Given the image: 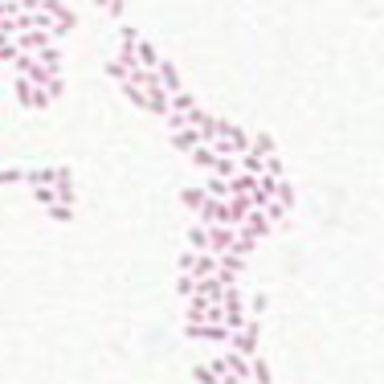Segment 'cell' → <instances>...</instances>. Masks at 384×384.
I'll return each mask as SVG.
<instances>
[{
	"label": "cell",
	"instance_id": "cell-1",
	"mask_svg": "<svg viewBox=\"0 0 384 384\" xmlns=\"http://www.w3.org/2000/svg\"><path fill=\"white\" fill-rule=\"evenodd\" d=\"M221 307H225V327L237 336V331L250 323V311H246V295H241V286H229V291H225V299H221Z\"/></svg>",
	"mask_w": 384,
	"mask_h": 384
},
{
	"label": "cell",
	"instance_id": "cell-2",
	"mask_svg": "<svg viewBox=\"0 0 384 384\" xmlns=\"http://www.w3.org/2000/svg\"><path fill=\"white\" fill-rule=\"evenodd\" d=\"M184 336L196 343H213V347H229V340H233V331L225 327V323H184Z\"/></svg>",
	"mask_w": 384,
	"mask_h": 384
},
{
	"label": "cell",
	"instance_id": "cell-3",
	"mask_svg": "<svg viewBox=\"0 0 384 384\" xmlns=\"http://www.w3.org/2000/svg\"><path fill=\"white\" fill-rule=\"evenodd\" d=\"M180 270H184L188 278H196V282H201V278H213L217 274V257L213 254H192V250H188V254L180 257Z\"/></svg>",
	"mask_w": 384,
	"mask_h": 384
},
{
	"label": "cell",
	"instance_id": "cell-4",
	"mask_svg": "<svg viewBox=\"0 0 384 384\" xmlns=\"http://www.w3.org/2000/svg\"><path fill=\"white\" fill-rule=\"evenodd\" d=\"M12 90H17V102H21V107H33V111H45V107L53 102L42 86H33L29 78H17V82H12Z\"/></svg>",
	"mask_w": 384,
	"mask_h": 384
},
{
	"label": "cell",
	"instance_id": "cell-5",
	"mask_svg": "<svg viewBox=\"0 0 384 384\" xmlns=\"http://www.w3.org/2000/svg\"><path fill=\"white\" fill-rule=\"evenodd\" d=\"M257 336H262V327H257V319H250L233 340H229V347L237 351V356H246V360H254L257 356Z\"/></svg>",
	"mask_w": 384,
	"mask_h": 384
},
{
	"label": "cell",
	"instance_id": "cell-6",
	"mask_svg": "<svg viewBox=\"0 0 384 384\" xmlns=\"http://www.w3.org/2000/svg\"><path fill=\"white\" fill-rule=\"evenodd\" d=\"M241 270H246V257H241V254H225V257H217V282H221L225 291H229V286H237Z\"/></svg>",
	"mask_w": 384,
	"mask_h": 384
},
{
	"label": "cell",
	"instance_id": "cell-7",
	"mask_svg": "<svg viewBox=\"0 0 384 384\" xmlns=\"http://www.w3.org/2000/svg\"><path fill=\"white\" fill-rule=\"evenodd\" d=\"M270 229H274V221L262 213V209H254V213L246 217V225L237 229V237H246V241H254V246H257L262 237H270Z\"/></svg>",
	"mask_w": 384,
	"mask_h": 384
},
{
	"label": "cell",
	"instance_id": "cell-8",
	"mask_svg": "<svg viewBox=\"0 0 384 384\" xmlns=\"http://www.w3.org/2000/svg\"><path fill=\"white\" fill-rule=\"evenodd\" d=\"M233 246H237V229L209 225V254H213V257H225V254H233Z\"/></svg>",
	"mask_w": 384,
	"mask_h": 384
},
{
	"label": "cell",
	"instance_id": "cell-9",
	"mask_svg": "<svg viewBox=\"0 0 384 384\" xmlns=\"http://www.w3.org/2000/svg\"><path fill=\"white\" fill-rule=\"evenodd\" d=\"M12 45L21 49V53H37L45 45H53V33H45V29H25V33H17Z\"/></svg>",
	"mask_w": 384,
	"mask_h": 384
},
{
	"label": "cell",
	"instance_id": "cell-10",
	"mask_svg": "<svg viewBox=\"0 0 384 384\" xmlns=\"http://www.w3.org/2000/svg\"><path fill=\"white\" fill-rule=\"evenodd\" d=\"M188 127L201 131V139H205V143H213V139H217V119L209 115V111H201V107L188 115Z\"/></svg>",
	"mask_w": 384,
	"mask_h": 384
},
{
	"label": "cell",
	"instance_id": "cell-11",
	"mask_svg": "<svg viewBox=\"0 0 384 384\" xmlns=\"http://www.w3.org/2000/svg\"><path fill=\"white\" fill-rule=\"evenodd\" d=\"M156 74H160V86H164L168 94H180V90H184V82H180V70L172 66L168 57H160V66H156Z\"/></svg>",
	"mask_w": 384,
	"mask_h": 384
},
{
	"label": "cell",
	"instance_id": "cell-12",
	"mask_svg": "<svg viewBox=\"0 0 384 384\" xmlns=\"http://www.w3.org/2000/svg\"><path fill=\"white\" fill-rule=\"evenodd\" d=\"M201 143H205V139H201V131H192V127L172 131V147H176V152H184V156H188L192 147H201Z\"/></svg>",
	"mask_w": 384,
	"mask_h": 384
},
{
	"label": "cell",
	"instance_id": "cell-13",
	"mask_svg": "<svg viewBox=\"0 0 384 384\" xmlns=\"http://www.w3.org/2000/svg\"><path fill=\"white\" fill-rule=\"evenodd\" d=\"M254 192H257V176L237 172V176L229 180V201H233V196H254Z\"/></svg>",
	"mask_w": 384,
	"mask_h": 384
},
{
	"label": "cell",
	"instance_id": "cell-14",
	"mask_svg": "<svg viewBox=\"0 0 384 384\" xmlns=\"http://www.w3.org/2000/svg\"><path fill=\"white\" fill-rule=\"evenodd\" d=\"M180 201H184V209H188V213H201L213 196H209V192H205V184H201V188H184V192H180Z\"/></svg>",
	"mask_w": 384,
	"mask_h": 384
},
{
	"label": "cell",
	"instance_id": "cell-15",
	"mask_svg": "<svg viewBox=\"0 0 384 384\" xmlns=\"http://www.w3.org/2000/svg\"><path fill=\"white\" fill-rule=\"evenodd\" d=\"M188 160H192V164H196L201 172H213L221 156H217V152L209 147V143H201V147H192V152H188Z\"/></svg>",
	"mask_w": 384,
	"mask_h": 384
},
{
	"label": "cell",
	"instance_id": "cell-16",
	"mask_svg": "<svg viewBox=\"0 0 384 384\" xmlns=\"http://www.w3.org/2000/svg\"><path fill=\"white\" fill-rule=\"evenodd\" d=\"M188 250H192V254H209V225L196 221V225L188 229Z\"/></svg>",
	"mask_w": 384,
	"mask_h": 384
},
{
	"label": "cell",
	"instance_id": "cell-17",
	"mask_svg": "<svg viewBox=\"0 0 384 384\" xmlns=\"http://www.w3.org/2000/svg\"><path fill=\"white\" fill-rule=\"evenodd\" d=\"M33 57L42 62L45 70H49V74H62V49H53V45H45V49H37Z\"/></svg>",
	"mask_w": 384,
	"mask_h": 384
},
{
	"label": "cell",
	"instance_id": "cell-18",
	"mask_svg": "<svg viewBox=\"0 0 384 384\" xmlns=\"http://www.w3.org/2000/svg\"><path fill=\"white\" fill-rule=\"evenodd\" d=\"M135 53H139V66H143V70H156V66H160V53H156V45H152V42H143V37H139Z\"/></svg>",
	"mask_w": 384,
	"mask_h": 384
},
{
	"label": "cell",
	"instance_id": "cell-19",
	"mask_svg": "<svg viewBox=\"0 0 384 384\" xmlns=\"http://www.w3.org/2000/svg\"><path fill=\"white\" fill-rule=\"evenodd\" d=\"M205 192H209L213 201H229V180H221V176H209V180H205Z\"/></svg>",
	"mask_w": 384,
	"mask_h": 384
},
{
	"label": "cell",
	"instance_id": "cell-20",
	"mask_svg": "<svg viewBox=\"0 0 384 384\" xmlns=\"http://www.w3.org/2000/svg\"><path fill=\"white\" fill-rule=\"evenodd\" d=\"M172 111H180V115H192V111H196V98H192L188 90H180V94H172Z\"/></svg>",
	"mask_w": 384,
	"mask_h": 384
},
{
	"label": "cell",
	"instance_id": "cell-21",
	"mask_svg": "<svg viewBox=\"0 0 384 384\" xmlns=\"http://www.w3.org/2000/svg\"><path fill=\"white\" fill-rule=\"evenodd\" d=\"M254 152L262 160H270V156H278V147H274V139L270 135H254Z\"/></svg>",
	"mask_w": 384,
	"mask_h": 384
},
{
	"label": "cell",
	"instance_id": "cell-22",
	"mask_svg": "<svg viewBox=\"0 0 384 384\" xmlns=\"http://www.w3.org/2000/svg\"><path fill=\"white\" fill-rule=\"evenodd\" d=\"M33 201H37V205H45V209H53V205H62L53 188H33Z\"/></svg>",
	"mask_w": 384,
	"mask_h": 384
},
{
	"label": "cell",
	"instance_id": "cell-23",
	"mask_svg": "<svg viewBox=\"0 0 384 384\" xmlns=\"http://www.w3.org/2000/svg\"><path fill=\"white\" fill-rule=\"evenodd\" d=\"M192 291H196V278H188V274H180V282H176V295L188 302L192 299Z\"/></svg>",
	"mask_w": 384,
	"mask_h": 384
},
{
	"label": "cell",
	"instance_id": "cell-24",
	"mask_svg": "<svg viewBox=\"0 0 384 384\" xmlns=\"http://www.w3.org/2000/svg\"><path fill=\"white\" fill-rule=\"evenodd\" d=\"M250 384H270V368H266V360L262 356H254V381Z\"/></svg>",
	"mask_w": 384,
	"mask_h": 384
},
{
	"label": "cell",
	"instance_id": "cell-25",
	"mask_svg": "<svg viewBox=\"0 0 384 384\" xmlns=\"http://www.w3.org/2000/svg\"><path fill=\"white\" fill-rule=\"evenodd\" d=\"M0 184H25V168H0Z\"/></svg>",
	"mask_w": 384,
	"mask_h": 384
},
{
	"label": "cell",
	"instance_id": "cell-26",
	"mask_svg": "<svg viewBox=\"0 0 384 384\" xmlns=\"http://www.w3.org/2000/svg\"><path fill=\"white\" fill-rule=\"evenodd\" d=\"M192 376H196V384H221L213 376V368H209V364H196V368H192Z\"/></svg>",
	"mask_w": 384,
	"mask_h": 384
},
{
	"label": "cell",
	"instance_id": "cell-27",
	"mask_svg": "<svg viewBox=\"0 0 384 384\" xmlns=\"http://www.w3.org/2000/svg\"><path fill=\"white\" fill-rule=\"evenodd\" d=\"M17 57H21V49H17L12 42H4V45H0V62H17Z\"/></svg>",
	"mask_w": 384,
	"mask_h": 384
},
{
	"label": "cell",
	"instance_id": "cell-28",
	"mask_svg": "<svg viewBox=\"0 0 384 384\" xmlns=\"http://www.w3.org/2000/svg\"><path fill=\"white\" fill-rule=\"evenodd\" d=\"M21 4V12H42V0H17Z\"/></svg>",
	"mask_w": 384,
	"mask_h": 384
},
{
	"label": "cell",
	"instance_id": "cell-29",
	"mask_svg": "<svg viewBox=\"0 0 384 384\" xmlns=\"http://www.w3.org/2000/svg\"><path fill=\"white\" fill-rule=\"evenodd\" d=\"M62 90H66V86H62V78H53V82L45 86V94H49V98H57V94H62Z\"/></svg>",
	"mask_w": 384,
	"mask_h": 384
},
{
	"label": "cell",
	"instance_id": "cell-30",
	"mask_svg": "<svg viewBox=\"0 0 384 384\" xmlns=\"http://www.w3.org/2000/svg\"><path fill=\"white\" fill-rule=\"evenodd\" d=\"M107 12H111V17H123V0H111V4H107Z\"/></svg>",
	"mask_w": 384,
	"mask_h": 384
},
{
	"label": "cell",
	"instance_id": "cell-31",
	"mask_svg": "<svg viewBox=\"0 0 384 384\" xmlns=\"http://www.w3.org/2000/svg\"><path fill=\"white\" fill-rule=\"evenodd\" d=\"M4 42H12V37H4V33H0V45H4Z\"/></svg>",
	"mask_w": 384,
	"mask_h": 384
}]
</instances>
